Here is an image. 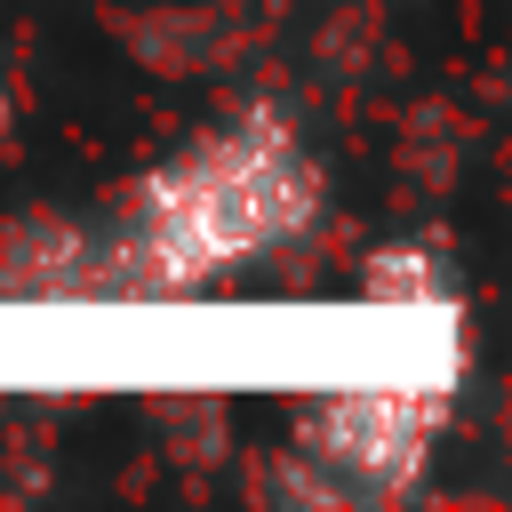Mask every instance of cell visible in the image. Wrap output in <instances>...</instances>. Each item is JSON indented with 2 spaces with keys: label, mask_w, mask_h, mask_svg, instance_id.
Returning a JSON list of instances; mask_svg holds the SVG:
<instances>
[{
  "label": "cell",
  "mask_w": 512,
  "mask_h": 512,
  "mask_svg": "<svg viewBox=\"0 0 512 512\" xmlns=\"http://www.w3.org/2000/svg\"><path fill=\"white\" fill-rule=\"evenodd\" d=\"M320 208H328V168L312 160L304 128L280 104H256L176 144L128 184L96 280L128 296H200L304 240Z\"/></svg>",
  "instance_id": "cell-1"
},
{
  "label": "cell",
  "mask_w": 512,
  "mask_h": 512,
  "mask_svg": "<svg viewBox=\"0 0 512 512\" xmlns=\"http://www.w3.org/2000/svg\"><path fill=\"white\" fill-rule=\"evenodd\" d=\"M448 408L456 384H352L304 408L296 456L320 464L344 496H408L432 464Z\"/></svg>",
  "instance_id": "cell-2"
},
{
  "label": "cell",
  "mask_w": 512,
  "mask_h": 512,
  "mask_svg": "<svg viewBox=\"0 0 512 512\" xmlns=\"http://www.w3.org/2000/svg\"><path fill=\"white\" fill-rule=\"evenodd\" d=\"M360 304H392V312H456V280L440 264V248L424 240H376L360 256Z\"/></svg>",
  "instance_id": "cell-3"
},
{
  "label": "cell",
  "mask_w": 512,
  "mask_h": 512,
  "mask_svg": "<svg viewBox=\"0 0 512 512\" xmlns=\"http://www.w3.org/2000/svg\"><path fill=\"white\" fill-rule=\"evenodd\" d=\"M8 120H16V104H8V88H0V144H8Z\"/></svg>",
  "instance_id": "cell-4"
}]
</instances>
